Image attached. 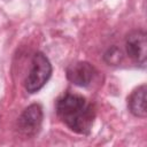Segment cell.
<instances>
[{
    "label": "cell",
    "instance_id": "4",
    "mask_svg": "<svg viewBox=\"0 0 147 147\" xmlns=\"http://www.w3.org/2000/svg\"><path fill=\"white\" fill-rule=\"evenodd\" d=\"M125 49L127 55L134 63L145 67L147 55L146 32L144 30L131 31L125 39Z\"/></svg>",
    "mask_w": 147,
    "mask_h": 147
},
{
    "label": "cell",
    "instance_id": "6",
    "mask_svg": "<svg viewBox=\"0 0 147 147\" xmlns=\"http://www.w3.org/2000/svg\"><path fill=\"white\" fill-rule=\"evenodd\" d=\"M146 85L142 84L138 86L127 98V108L132 115L136 117L145 118L147 116V108H146Z\"/></svg>",
    "mask_w": 147,
    "mask_h": 147
},
{
    "label": "cell",
    "instance_id": "1",
    "mask_svg": "<svg viewBox=\"0 0 147 147\" xmlns=\"http://www.w3.org/2000/svg\"><path fill=\"white\" fill-rule=\"evenodd\" d=\"M55 111L61 122L71 131L83 136L90 134L95 110L86 98L74 93H64L56 100Z\"/></svg>",
    "mask_w": 147,
    "mask_h": 147
},
{
    "label": "cell",
    "instance_id": "7",
    "mask_svg": "<svg viewBox=\"0 0 147 147\" xmlns=\"http://www.w3.org/2000/svg\"><path fill=\"white\" fill-rule=\"evenodd\" d=\"M122 57H123L122 52L116 46H113V47L108 48L107 52L103 55V59L108 64H118L122 61Z\"/></svg>",
    "mask_w": 147,
    "mask_h": 147
},
{
    "label": "cell",
    "instance_id": "3",
    "mask_svg": "<svg viewBox=\"0 0 147 147\" xmlns=\"http://www.w3.org/2000/svg\"><path fill=\"white\" fill-rule=\"evenodd\" d=\"M42 108L39 103H32L26 107L17 119V130L25 138L36 137L42 124Z\"/></svg>",
    "mask_w": 147,
    "mask_h": 147
},
{
    "label": "cell",
    "instance_id": "2",
    "mask_svg": "<svg viewBox=\"0 0 147 147\" xmlns=\"http://www.w3.org/2000/svg\"><path fill=\"white\" fill-rule=\"evenodd\" d=\"M52 76V64L48 57L41 53L37 52L31 61L30 71L25 78L24 87L29 93H36L40 91Z\"/></svg>",
    "mask_w": 147,
    "mask_h": 147
},
{
    "label": "cell",
    "instance_id": "5",
    "mask_svg": "<svg viewBox=\"0 0 147 147\" xmlns=\"http://www.w3.org/2000/svg\"><path fill=\"white\" fill-rule=\"evenodd\" d=\"M67 78L74 85L79 87H87L91 85L93 79L96 76V69L90 62L78 61L70 64L67 68Z\"/></svg>",
    "mask_w": 147,
    "mask_h": 147
}]
</instances>
